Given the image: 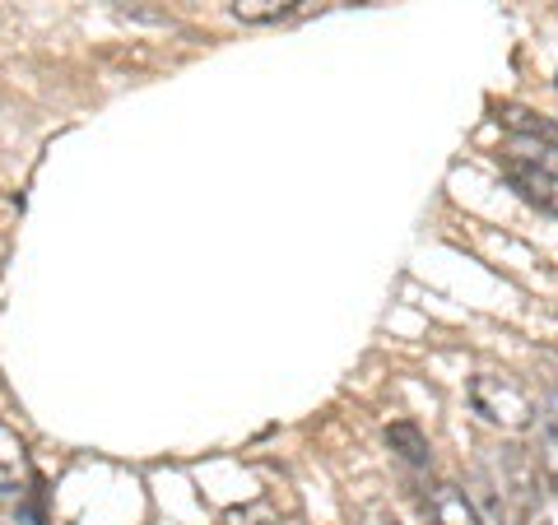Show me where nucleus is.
Masks as SVG:
<instances>
[{"label": "nucleus", "mask_w": 558, "mask_h": 525, "mask_svg": "<svg viewBox=\"0 0 558 525\" xmlns=\"http://www.w3.org/2000/svg\"><path fill=\"white\" fill-rule=\"evenodd\" d=\"M387 447L396 451L400 461H405L410 469H428L433 465V447H428V437L418 432V424H410V418H400V424L387 428Z\"/></svg>", "instance_id": "5"}, {"label": "nucleus", "mask_w": 558, "mask_h": 525, "mask_svg": "<svg viewBox=\"0 0 558 525\" xmlns=\"http://www.w3.org/2000/svg\"><path fill=\"white\" fill-rule=\"evenodd\" d=\"M535 475L558 484V424L539 428V451H535Z\"/></svg>", "instance_id": "8"}, {"label": "nucleus", "mask_w": 558, "mask_h": 525, "mask_svg": "<svg viewBox=\"0 0 558 525\" xmlns=\"http://www.w3.org/2000/svg\"><path fill=\"white\" fill-rule=\"evenodd\" d=\"M470 410L484 424H494L502 432H526L535 428V400L517 387V381L498 377V373H480L470 377Z\"/></svg>", "instance_id": "1"}, {"label": "nucleus", "mask_w": 558, "mask_h": 525, "mask_svg": "<svg viewBox=\"0 0 558 525\" xmlns=\"http://www.w3.org/2000/svg\"><path fill=\"white\" fill-rule=\"evenodd\" d=\"M363 521H368V525H400V516L391 512V506H368V512H363Z\"/></svg>", "instance_id": "10"}, {"label": "nucleus", "mask_w": 558, "mask_h": 525, "mask_svg": "<svg viewBox=\"0 0 558 525\" xmlns=\"http://www.w3.org/2000/svg\"><path fill=\"white\" fill-rule=\"evenodd\" d=\"M418 506H424L428 525H484L475 502H470V493L451 479H433V484L418 488Z\"/></svg>", "instance_id": "2"}, {"label": "nucleus", "mask_w": 558, "mask_h": 525, "mask_svg": "<svg viewBox=\"0 0 558 525\" xmlns=\"http://www.w3.org/2000/svg\"><path fill=\"white\" fill-rule=\"evenodd\" d=\"M299 5V0H229V10L238 14L242 24H275Z\"/></svg>", "instance_id": "7"}, {"label": "nucleus", "mask_w": 558, "mask_h": 525, "mask_svg": "<svg viewBox=\"0 0 558 525\" xmlns=\"http://www.w3.org/2000/svg\"><path fill=\"white\" fill-rule=\"evenodd\" d=\"M229 525H284L266 502H247V506H229Z\"/></svg>", "instance_id": "9"}, {"label": "nucleus", "mask_w": 558, "mask_h": 525, "mask_svg": "<svg viewBox=\"0 0 558 525\" xmlns=\"http://www.w3.org/2000/svg\"><path fill=\"white\" fill-rule=\"evenodd\" d=\"M502 172H508V182L521 191V200H531L535 209H545V215L558 219V172L554 168L508 159V163H502Z\"/></svg>", "instance_id": "3"}, {"label": "nucleus", "mask_w": 558, "mask_h": 525, "mask_svg": "<svg viewBox=\"0 0 558 525\" xmlns=\"http://www.w3.org/2000/svg\"><path fill=\"white\" fill-rule=\"evenodd\" d=\"M498 121H502V126H508L512 135H526V139H535V145H545V149L558 154V126H554V121L535 117V112H526V108H517V102H502Z\"/></svg>", "instance_id": "6"}, {"label": "nucleus", "mask_w": 558, "mask_h": 525, "mask_svg": "<svg viewBox=\"0 0 558 525\" xmlns=\"http://www.w3.org/2000/svg\"><path fill=\"white\" fill-rule=\"evenodd\" d=\"M28 479V456H24V442L20 432L0 424V498L5 493H20Z\"/></svg>", "instance_id": "4"}]
</instances>
